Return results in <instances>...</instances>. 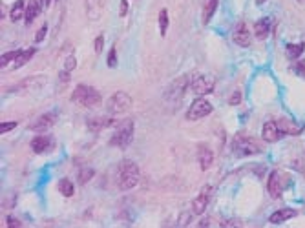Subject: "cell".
I'll return each mask as SVG.
<instances>
[{
	"label": "cell",
	"instance_id": "obj_1",
	"mask_svg": "<svg viewBox=\"0 0 305 228\" xmlns=\"http://www.w3.org/2000/svg\"><path fill=\"white\" fill-rule=\"evenodd\" d=\"M139 179H141V172L139 166L132 161H123L119 164V176H117V186L119 190L126 192L132 190L139 185Z\"/></svg>",
	"mask_w": 305,
	"mask_h": 228
},
{
	"label": "cell",
	"instance_id": "obj_2",
	"mask_svg": "<svg viewBox=\"0 0 305 228\" xmlns=\"http://www.w3.org/2000/svg\"><path fill=\"white\" fill-rule=\"evenodd\" d=\"M72 102L81 104L82 108H97V106H100V102H103V97H100V93L95 88L86 86V84H79L75 88V91L72 93Z\"/></svg>",
	"mask_w": 305,
	"mask_h": 228
},
{
	"label": "cell",
	"instance_id": "obj_3",
	"mask_svg": "<svg viewBox=\"0 0 305 228\" xmlns=\"http://www.w3.org/2000/svg\"><path fill=\"white\" fill-rule=\"evenodd\" d=\"M132 104H134V100H132V97L126 91H115L114 95L108 99V102H106V109L112 115H123L126 111H130Z\"/></svg>",
	"mask_w": 305,
	"mask_h": 228
},
{
	"label": "cell",
	"instance_id": "obj_4",
	"mask_svg": "<svg viewBox=\"0 0 305 228\" xmlns=\"http://www.w3.org/2000/svg\"><path fill=\"white\" fill-rule=\"evenodd\" d=\"M234 155L238 157H247V155H256L262 152V146L254 141V139L247 137V135H238L232 143Z\"/></svg>",
	"mask_w": 305,
	"mask_h": 228
},
{
	"label": "cell",
	"instance_id": "obj_5",
	"mask_svg": "<svg viewBox=\"0 0 305 228\" xmlns=\"http://www.w3.org/2000/svg\"><path fill=\"white\" fill-rule=\"evenodd\" d=\"M134 139V121H124L119 126V130L112 135L110 139V146H117V148H126Z\"/></svg>",
	"mask_w": 305,
	"mask_h": 228
},
{
	"label": "cell",
	"instance_id": "obj_6",
	"mask_svg": "<svg viewBox=\"0 0 305 228\" xmlns=\"http://www.w3.org/2000/svg\"><path fill=\"white\" fill-rule=\"evenodd\" d=\"M212 109H214V106L210 104L209 100L203 99V97H199V99H195L190 104V108L186 111V119L199 121V119H203V117H207V115L212 113Z\"/></svg>",
	"mask_w": 305,
	"mask_h": 228
},
{
	"label": "cell",
	"instance_id": "obj_7",
	"mask_svg": "<svg viewBox=\"0 0 305 228\" xmlns=\"http://www.w3.org/2000/svg\"><path fill=\"white\" fill-rule=\"evenodd\" d=\"M186 86H188V75H183L179 77V79H176V81L170 84V88L165 91V99H167L168 102H172V104L179 102V100L183 99V95H185Z\"/></svg>",
	"mask_w": 305,
	"mask_h": 228
},
{
	"label": "cell",
	"instance_id": "obj_8",
	"mask_svg": "<svg viewBox=\"0 0 305 228\" xmlns=\"http://www.w3.org/2000/svg\"><path fill=\"white\" fill-rule=\"evenodd\" d=\"M214 86H216L214 79L207 75H194V79L190 81V90L194 91L197 97L212 93V91H214Z\"/></svg>",
	"mask_w": 305,
	"mask_h": 228
},
{
	"label": "cell",
	"instance_id": "obj_9",
	"mask_svg": "<svg viewBox=\"0 0 305 228\" xmlns=\"http://www.w3.org/2000/svg\"><path fill=\"white\" fill-rule=\"evenodd\" d=\"M210 197H212V186H203L201 192L197 194V197L192 201V214H195V215L203 214V212L209 208Z\"/></svg>",
	"mask_w": 305,
	"mask_h": 228
},
{
	"label": "cell",
	"instance_id": "obj_10",
	"mask_svg": "<svg viewBox=\"0 0 305 228\" xmlns=\"http://www.w3.org/2000/svg\"><path fill=\"white\" fill-rule=\"evenodd\" d=\"M105 4L106 0H84V8H86V17L93 22H99L105 15Z\"/></svg>",
	"mask_w": 305,
	"mask_h": 228
},
{
	"label": "cell",
	"instance_id": "obj_11",
	"mask_svg": "<svg viewBox=\"0 0 305 228\" xmlns=\"http://www.w3.org/2000/svg\"><path fill=\"white\" fill-rule=\"evenodd\" d=\"M55 121H57V111H48V113L40 115L35 123L29 124V130H33V132H48L55 124Z\"/></svg>",
	"mask_w": 305,
	"mask_h": 228
},
{
	"label": "cell",
	"instance_id": "obj_12",
	"mask_svg": "<svg viewBox=\"0 0 305 228\" xmlns=\"http://www.w3.org/2000/svg\"><path fill=\"white\" fill-rule=\"evenodd\" d=\"M267 192L271 194L272 199H280L281 192H283V185H281V174L278 170H272L271 176L267 179Z\"/></svg>",
	"mask_w": 305,
	"mask_h": 228
},
{
	"label": "cell",
	"instance_id": "obj_13",
	"mask_svg": "<svg viewBox=\"0 0 305 228\" xmlns=\"http://www.w3.org/2000/svg\"><path fill=\"white\" fill-rule=\"evenodd\" d=\"M262 137L265 139L267 143H278V141L283 137V133H281V130H280V126H278L276 121H269V123L263 124Z\"/></svg>",
	"mask_w": 305,
	"mask_h": 228
},
{
	"label": "cell",
	"instance_id": "obj_14",
	"mask_svg": "<svg viewBox=\"0 0 305 228\" xmlns=\"http://www.w3.org/2000/svg\"><path fill=\"white\" fill-rule=\"evenodd\" d=\"M197 162H199V168L203 172L209 170L212 164H214V152L209 148V144L201 143L197 146Z\"/></svg>",
	"mask_w": 305,
	"mask_h": 228
},
{
	"label": "cell",
	"instance_id": "obj_15",
	"mask_svg": "<svg viewBox=\"0 0 305 228\" xmlns=\"http://www.w3.org/2000/svg\"><path fill=\"white\" fill-rule=\"evenodd\" d=\"M232 38L239 48H248V46H250V31H248V28H247L245 22H238V26H236V29H234Z\"/></svg>",
	"mask_w": 305,
	"mask_h": 228
},
{
	"label": "cell",
	"instance_id": "obj_16",
	"mask_svg": "<svg viewBox=\"0 0 305 228\" xmlns=\"http://www.w3.org/2000/svg\"><path fill=\"white\" fill-rule=\"evenodd\" d=\"M52 144H53L52 135H37V137L31 139L29 146H31V150H33L35 153H44L52 148Z\"/></svg>",
	"mask_w": 305,
	"mask_h": 228
},
{
	"label": "cell",
	"instance_id": "obj_17",
	"mask_svg": "<svg viewBox=\"0 0 305 228\" xmlns=\"http://www.w3.org/2000/svg\"><path fill=\"white\" fill-rule=\"evenodd\" d=\"M276 123H278V126H280V130H281L283 135H300V133L303 132V126L298 124L296 121L280 119V121H276Z\"/></svg>",
	"mask_w": 305,
	"mask_h": 228
},
{
	"label": "cell",
	"instance_id": "obj_18",
	"mask_svg": "<svg viewBox=\"0 0 305 228\" xmlns=\"http://www.w3.org/2000/svg\"><path fill=\"white\" fill-rule=\"evenodd\" d=\"M269 33H271V19L263 17L254 24V35H256L258 40H265L269 37Z\"/></svg>",
	"mask_w": 305,
	"mask_h": 228
},
{
	"label": "cell",
	"instance_id": "obj_19",
	"mask_svg": "<svg viewBox=\"0 0 305 228\" xmlns=\"http://www.w3.org/2000/svg\"><path fill=\"white\" fill-rule=\"evenodd\" d=\"M292 217H296V210L281 208V210H276L274 214H271V217H269V223L281 224V223H285V221H289V219H292Z\"/></svg>",
	"mask_w": 305,
	"mask_h": 228
},
{
	"label": "cell",
	"instance_id": "obj_20",
	"mask_svg": "<svg viewBox=\"0 0 305 228\" xmlns=\"http://www.w3.org/2000/svg\"><path fill=\"white\" fill-rule=\"evenodd\" d=\"M115 124H117V121L108 119V117H95V119H88V128H90L91 132H99V130H103V128H112V126H115Z\"/></svg>",
	"mask_w": 305,
	"mask_h": 228
},
{
	"label": "cell",
	"instance_id": "obj_21",
	"mask_svg": "<svg viewBox=\"0 0 305 228\" xmlns=\"http://www.w3.org/2000/svg\"><path fill=\"white\" fill-rule=\"evenodd\" d=\"M44 84V79L42 75H37V77H29L26 81L20 82L17 88H11V90H26V91H33V90H38L40 86Z\"/></svg>",
	"mask_w": 305,
	"mask_h": 228
},
{
	"label": "cell",
	"instance_id": "obj_22",
	"mask_svg": "<svg viewBox=\"0 0 305 228\" xmlns=\"http://www.w3.org/2000/svg\"><path fill=\"white\" fill-rule=\"evenodd\" d=\"M40 10H42V4H38L37 0H29V2H28V8H26V17H24L26 26H31V24H33V20L38 17Z\"/></svg>",
	"mask_w": 305,
	"mask_h": 228
},
{
	"label": "cell",
	"instance_id": "obj_23",
	"mask_svg": "<svg viewBox=\"0 0 305 228\" xmlns=\"http://www.w3.org/2000/svg\"><path fill=\"white\" fill-rule=\"evenodd\" d=\"M26 8H28V4H26V0H17L13 4V8H11V20L13 22H19L20 19H24L26 17Z\"/></svg>",
	"mask_w": 305,
	"mask_h": 228
},
{
	"label": "cell",
	"instance_id": "obj_24",
	"mask_svg": "<svg viewBox=\"0 0 305 228\" xmlns=\"http://www.w3.org/2000/svg\"><path fill=\"white\" fill-rule=\"evenodd\" d=\"M35 53H37V48H28V49H20L19 57H17V61H15V64L11 68L13 70H17V68H22L26 64V62H29V59L33 57Z\"/></svg>",
	"mask_w": 305,
	"mask_h": 228
},
{
	"label": "cell",
	"instance_id": "obj_25",
	"mask_svg": "<svg viewBox=\"0 0 305 228\" xmlns=\"http://www.w3.org/2000/svg\"><path fill=\"white\" fill-rule=\"evenodd\" d=\"M287 59L289 61H296L300 57L301 53L305 51V44L303 42H298V44H287Z\"/></svg>",
	"mask_w": 305,
	"mask_h": 228
},
{
	"label": "cell",
	"instance_id": "obj_26",
	"mask_svg": "<svg viewBox=\"0 0 305 228\" xmlns=\"http://www.w3.org/2000/svg\"><path fill=\"white\" fill-rule=\"evenodd\" d=\"M218 2L220 0H207L205 2V8H203V22L209 24L210 19H212V15H214L216 8H218Z\"/></svg>",
	"mask_w": 305,
	"mask_h": 228
},
{
	"label": "cell",
	"instance_id": "obj_27",
	"mask_svg": "<svg viewBox=\"0 0 305 228\" xmlns=\"http://www.w3.org/2000/svg\"><path fill=\"white\" fill-rule=\"evenodd\" d=\"M59 192H61L64 197H72L73 192H75V186L70 179H61L59 181Z\"/></svg>",
	"mask_w": 305,
	"mask_h": 228
},
{
	"label": "cell",
	"instance_id": "obj_28",
	"mask_svg": "<svg viewBox=\"0 0 305 228\" xmlns=\"http://www.w3.org/2000/svg\"><path fill=\"white\" fill-rule=\"evenodd\" d=\"M167 31H168V11L161 10L159 11V35L165 37Z\"/></svg>",
	"mask_w": 305,
	"mask_h": 228
},
{
	"label": "cell",
	"instance_id": "obj_29",
	"mask_svg": "<svg viewBox=\"0 0 305 228\" xmlns=\"http://www.w3.org/2000/svg\"><path fill=\"white\" fill-rule=\"evenodd\" d=\"M19 53H20V49H15V51L4 53V55H2V59H0V66L6 68L8 64H10V62H15V61H17V57H19Z\"/></svg>",
	"mask_w": 305,
	"mask_h": 228
},
{
	"label": "cell",
	"instance_id": "obj_30",
	"mask_svg": "<svg viewBox=\"0 0 305 228\" xmlns=\"http://www.w3.org/2000/svg\"><path fill=\"white\" fill-rule=\"evenodd\" d=\"M93 176H95V172L91 170V168H82V170L79 172V183H81V185H86Z\"/></svg>",
	"mask_w": 305,
	"mask_h": 228
},
{
	"label": "cell",
	"instance_id": "obj_31",
	"mask_svg": "<svg viewBox=\"0 0 305 228\" xmlns=\"http://www.w3.org/2000/svg\"><path fill=\"white\" fill-rule=\"evenodd\" d=\"M77 66V59L73 57V55H70V57L66 59V61H64V66H62V70H64V72H73V68Z\"/></svg>",
	"mask_w": 305,
	"mask_h": 228
},
{
	"label": "cell",
	"instance_id": "obj_32",
	"mask_svg": "<svg viewBox=\"0 0 305 228\" xmlns=\"http://www.w3.org/2000/svg\"><path fill=\"white\" fill-rule=\"evenodd\" d=\"M108 66L110 68L117 66V48L115 46H112L110 51H108Z\"/></svg>",
	"mask_w": 305,
	"mask_h": 228
},
{
	"label": "cell",
	"instance_id": "obj_33",
	"mask_svg": "<svg viewBox=\"0 0 305 228\" xmlns=\"http://www.w3.org/2000/svg\"><path fill=\"white\" fill-rule=\"evenodd\" d=\"M103 48H105V37L99 35V37L95 38V42H93V49H95V53L99 55V53H103Z\"/></svg>",
	"mask_w": 305,
	"mask_h": 228
},
{
	"label": "cell",
	"instance_id": "obj_34",
	"mask_svg": "<svg viewBox=\"0 0 305 228\" xmlns=\"http://www.w3.org/2000/svg\"><path fill=\"white\" fill-rule=\"evenodd\" d=\"M46 33H48V24H44L42 28L37 31V35H35V42H42L44 37H46Z\"/></svg>",
	"mask_w": 305,
	"mask_h": 228
},
{
	"label": "cell",
	"instance_id": "obj_35",
	"mask_svg": "<svg viewBox=\"0 0 305 228\" xmlns=\"http://www.w3.org/2000/svg\"><path fill=\"white\" fill-rule=\"evenodd\" d=\"M239 102H241V91L236 90V91L232 93V97L229 99V104H230V106H238Z\"/></svg>",
	"mask_w": 305,
	"mask_h": 228
},
{
	"label": "cell",
	"instance_id": "obj_36",
	"mask_svg": "<svg viewBox=\"0 0 305 228\" xmlns=\"http://www.w3.org/2000/svg\"><path fill=\"white\" fill-rule=\"evenodd\" d=\"M292 70H294L296 73H300V75H305V61L296 62L294 66H292Z\"/></svg>",
	"mask_w": 305,
	"mask_h": 228
},
{
	"label": "cell",
	"instance_id": "obj_37",
	"mask_svg": "<svg viewBox=\"0 0 305 228\" xmlns=\"http://www.w3.org/2000/svg\"><path fill=\"white\" fill-rule=\"evenodd\" d=\"M126 13H128V0H121L119 17H126Z\"/></svg>",
	"mask_w": 305,
	"mask_h": 228
},
{
	"label": "cell",
	"instance_id": "obj_38",
	"mask_svg": "<svg viewBox=\"0 0 305 228\" xmlns=\"http://www.w3.org/2000/svg\"><path fill=\"white\" fill-rule=\"evenodd\" d=\"M15 126H17V123H2V126H0V132L8 133V132H11Z\"/></svg>",
	"mask_w": 305,
	"mask_h": 228
},
{
	"label": "cell",
	"instance_id": "obj_39",
	"mask_svg": "<svg viewBox=\"0 0 305 228\" xmlns=\"http://www.w3.org/2000/svg\"><path fill=\"white\" fill-rule=\"evenodd\" d=\"M8 226H11V228H19V226H22V223H20L19 219L8 217Z\"/></svg>",
	"mask_w": 305,
	"mask_h": 228
},
{
	"label": "cell",
	"instance_id": "obj_40",
	"mask_svg": "<svg viewBox=\"0 0 305 228\" xmlns=\"http://www.w3.org/2000/svg\"><path fill=\"white\" fill-rule=\"evenodd\" d=\"M227 226H239L238 221H227V223H221V228H227Z\"/></svg>",
	"mask_w": 305,
	"mask_h": 228
},
{
	"label": "cell",
	"instance_id": "obj_41",
	"mask_svg": "<svg viewBox=\"0 0 305 228\" xmlns=\"http://www.w3.org/2000/svg\"><path fill=\"white\" fill-rule=\"evenodd\" d=\"M209 224H210V219H203L199 223V226H209Z\"/></svg>",
	"mask_w": 305,
	"mask_h": 228
},
{
	"label": "cell",
	"instance_id": "obj_42",
	"mask_svg": "<svg viewBox=\"0 0 305 228\" xmlns=\"http://www.w3.org/2000/svg\"><path fill=\"white\" fill-rule=\"evenodd\" d=\"M265 2H267V0H256V4H258V6H263Z\"/></svg>",
	"mask_w": 305,
	"mask_h": 228
},
{
	"label": "cell",
	"instance_id": "obj_43",
	"mask_svg": "<svg viewBox=\"0 0 305 228\" xmlns=\"http://www.w3.org/2000/svg\"><path fill=\"white\" fill-rule=\"evenodd\" d=\"M52 2H53V0H44V6H49Z\"/></svg>",
	"mask_w": 305,
	"mask_h": 228
},
{
	"label": "cell",
	"instance_id": "obj_44",
	"mask_svg": "<svg viewBox=\"0 0 305 228\" xmlns=\"http://www.w3.org/2000/svg\"><path fill=\"white\" fill-rule=\"evenodd\" d=\"M300 2H305V0H300Z\"/></svg>",
	"mask_w": 305,
	"mask_h": 228
}]
</instances>
